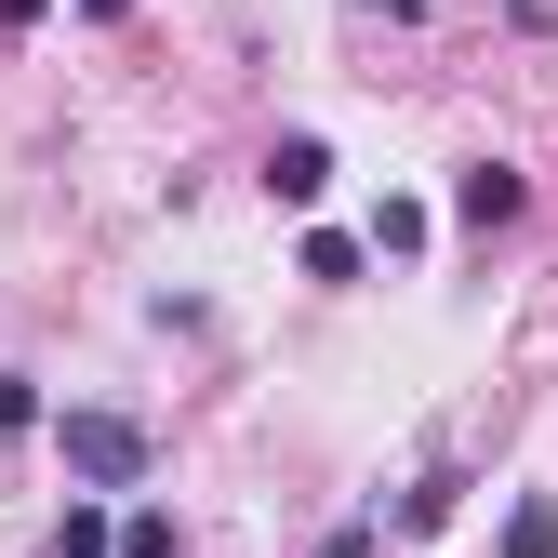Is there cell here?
Wrapping results in <instances>:
<instances>
[{
	"label": "cell",
	"instance_id": "obj_1",
	"mask_svg": "<svg viewBox=\"0 0 558 558\" xmlns=\"http://www.w3.org/2000/svg\"><path fill=\"white\" fill-rule=\"evenodd\" d=\"M53 452H66V478H81V493H133V478L160 465V439L133 426V412H66Z\"/></svg>",
	"mask_w": 558,
	"mask_h": 558
},
{
	"label": "cell",
	"instance_id": "obj_6",
	"mask_svg": "<svg viewBox=\"0 0 558 558\" xmlns=\"http://www.w3.org/2000/svg\"><path fill=\"white\" fill-rule=\"evenodd\" d=\"M53 558H120V532H107V506H66V519H53Z\"/></svg>",
	"mask_w": 558,
	"mask_h": 558
},
{
	"label": "cell",
	"instance_id": "obj_8",
	"mask_svg": "<svg viewBox=\"0 0 558 558\" xmlns=\"http://www.w3.org/2000/svg\"><path fill=\"white\" fill-rule=\"evenodd\" d=\"M360 253H373V240H332V227H319V240H306V279H332V293H345V279H360Z\"/></svg>",
	"mask_w": 558,
	"mask_h": 558
},
{
	"label": "cell",
	"instance_id": "obj_2",
	"mask_svg": "<svg viewBox=\"0 0 558 558\" xmlns=\"http://www.w3.org/2000/svg\"><path fill=\"white\" fill-rule=\"evenodd\" d=\"M319 186H332V147H319V133H279V147H266V199H279V214H306Z\"/></svg>",
	"mask_w": 558,
	"mask_h": 558
},
{
	"label": "cell",
	"instance_id": "obj_3",
	"mask_svg": "<svg viewBox=\"0 0 558 558\" xmlns=\"http://www.w3.org/2000/svg\"><path fill=\"white\" fill-rule=\"evenodd\" d=\"M519 199H532V186H519L506 160H465V186H452V214H465V227H519Z\"/></svg>",
	"mask_w": 558,
	"mask_h": 558
},
{
	"label": "cell",
	"instance_id": "obj_9",
	"mask_svg": "<svg viewBox=\"0 0 558 558\" xmlns=\"http://www.w3.org/2000/svg\"><path fill=\"white\" fill-rule=\"evenodd\" d=\"M27 426H40V386H27V373H0V439H27Z\"/></svg>",
	"mask_w": 558,
	"mask_h": 558
},
{
	"label": "cell",
	"instance_id": "obj_12",
	"mask_svg": "<svg viewBox=\"0 0 558 558\" xmlns=\"http://www.w3.org/2000/svg\"><path fill=\"white\" fill-rule=\"evenodd\" d=\"M40 14H53V0H0V40H27V27H40Z\"/></svg>",
	"mask_w": 558,
	"mask_h": 558
},
{
	"label": "cell",
	"instance_id": "obj_7",
	"mask_svg": "<svg viewBox=\"0 0 558 558\" xmlns=\"http://www.w3.org/2000/svg\"><path fill=\"white\" fill-rule=\"evenodd\" d=\"M373 253H426V199H386V214H373Z\"/></svg>",
	"mask_w": 558,
	"mask_h": 558
},
{
	"label": "cell",
	"instance_id": "obj_4",
	"mask_svg": "<svg viewBox=\"0 0 558 558\" xmlns=\"http://www.w3.org/2000/svg\"><path fill=\"white\" fill-rule=\"evenodd\" d=\"M452 506H465V478H452V465H426V478L399 493V519H386V532H399V545H426V532H452Z\"/></svg>",
	"mask_w": 558,
	"mask_h": 558
},
{
	"label": "cell",
	"instance_id": "obj_5",
	"mask_svg": "<svg viewBox=\"0 0 558 558\" xmlns=\"http://www.w3.org/2000/svg\"><path fill=\"white\" fill-rule=\"evenodd\" d=\"M506 558H558V506H545V493L506 506Z\"/></svg>",
	"mask_w": 558,
	"mask_h": 558
},
{
	"label": "cell",
	"instance_id": "obj_11",
	"mask_svg": "<svg viewBox=\"0 0 558 558\" xmlns=\"http://www.w3.org/2000/svg\"><path fill=\"white\" fill-rule=\"evenodd\" d=\"M373 545H386V519H345V532H332L319 558H373Z\"/></svg>",
	"mask_w": 558,
	"mask_h": 558
},
{
	"label": "cell",
	"instance_id": "obj_10",
	"mask_svg": "<svg viewBox=\"0 0 558 558\" xmlns=\"http://www.w3.org/2000/svg\"><path fill=\"white\" fill-rule=\"evenodd\" d=\"M120 558H173V519H133V532H120Z\"/></svg>",
	"mask_w": 558,
	"mask_h": 558
}]
</instances>
